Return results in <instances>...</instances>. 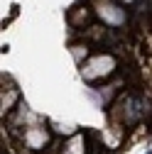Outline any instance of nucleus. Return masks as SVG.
Listing matches in <instances>:
<instances>
[{
	"label": "nucleus",
	"instance_id": "1",
	"mask_svg": "<svg viewBox=\"0 0 152 154\" xmlns=\"http://www.w3.org/2000/svg\"><path fill=\"white\" fill-rule=\"evenodd\" d=\"M147 154H152V152H147Z\"/></svg>",
	"mask_w": 152,
	"mask_h": 154
}]
</instances>
